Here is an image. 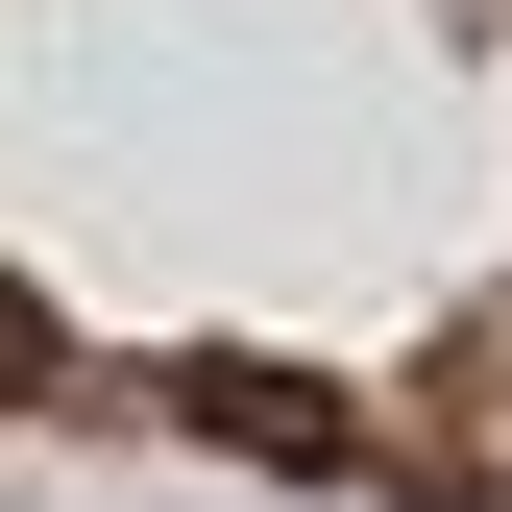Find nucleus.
Instances as JSON below:
<instances>
[{
    "label": "nucleus",
    "mask_w": 512,
    "mask_h": 512,
    "mask_svg": "<svg viewBox=\"0 0 512 512\" xmlns=\"http://www.w3.org/2000/svg\"><path fill=\"white\" fill-rule=\"evenodd\" d=\"M171 439H220V464H269V488H366V415L317 391V366H269V342H196V366H171Z\"/></svg>",
    "instance_id": "nucleus-1"
},
{
    "label": "nucleus",
    "mask_w": 512,
    "mask_h": 512,
    "mask_svg": "<svg viewBox=\"0 0 512 512\" xmlns=\"http://www.w3.org/2000/svg\"><path fill=\"white\" fill-rule=\"evenodd\" d=\"M0 415H74V317H49L25 269H0Z\"/></svg>",
    "instance_id": "nucleus-2"
}]
</instances>
